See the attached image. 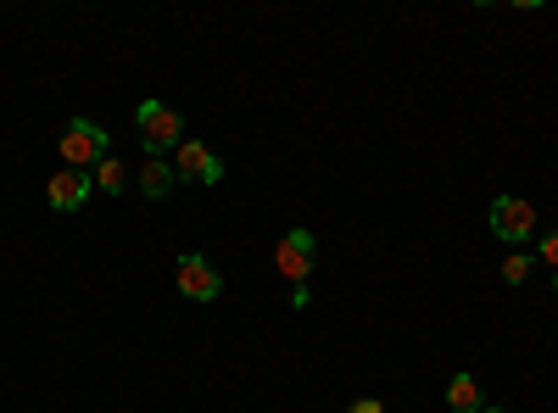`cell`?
<instances>
[{
  "mask_svg": "<svg viewBox=\"0 0 558 413\" xmlns=\"http://www.w3.org/2000/svg\"><path fill=\"white\" fill-rule=\"evenodd\" d=\"M486 413H508V408H486Z\"/></svg>",
  "mask_w": 558,
  "mask_h": 413,
  "instance_id": "14",
  "label": "cell"
},
{
  "mask_svg": "<svg viewBox=\"0 0 558 413\" xmlns=\"http://www.w3.org/2000/svg\"><path fill=\"white\" fill-rule=\"evenodd\" d=\"M89 191H96V179H89L84 168H62L51 185H45V202H51L57 212H78L89 202Z\"/></svg>",
  "mask_w": 558,
  "mask_h": 413,
  "instance_id": "7",
  "label": "cell"
},
{
  "mask_svg": "<svg viewBox=\"0 0 558 413\" xmlns=\"http://www.w3.org/2000/svg\"><path fill=\"white\" fill-rule=\"evenodd\" d=\"M536 257H542L547 268H558V229H547V235L536 241Z\"/></svg>",
  "mask_w": 558,
  "mask_h": 413,
  "instance_id": "12",
  "label": "cell"
},
{
  "mask_svg": "<svg viewBox=\"0 0 558 413\" xmlns=\"http://www.w3.org/2000/svg\"><path fill=\"white\" fill-rule=\"evenodd\" d=\"M486 218H492V235H497V241H514V246H520V241L536 235V207L520 202V196H497Z\"/></svg>",
  "mask_w": 558,
  "mask_h": 413,
  "instance_id": "4",
  "label": "cell"
},
{
  "mask_svg": "<svg viewBox=\"0 0 558 413\" xmlns=\"http://www.w3.org/2000/svg\"><path fill=\"white\" fill-rule=\"evenodd\" d=\"M313 263H318V241H313V229H291V235L274 246V268L286 274L291 286H307Z\"/></svg>",
  "mask_w": 558,
  "mask_h": 413,
  "instance_id": "3",
  "label": "cell"
},
{
  "mask_svg": "<svg viewBox=\"0 0 558 413\" xmlns=\"http://www.w3.org/2000/svg\"><path fill=\"white\" fill-rule=\"evenodd\" d=\"M134 129H140V146L146 151H179L184 146V118L168 101H140L134 107Z\"/></svg>",
  "mask_w": 558,
  "mask_h": 413,
  "instance_id": "1",
  "label": "cell"
},
{
  "mask_svg": "<svg viewBox=\"0 0 558 413\" xmlns=\"http://www.w3.org/2000/svg\"><path fill=\"white\" fill-rule=\"evenodd\" d=\"M96 185H101L107 196H118V191L129 185V168H123L118 157H101V162H96Z\"/></svg>",
  "mask_w": 558,
  "mask_h": 413,
  "instance_id": "10",
  "label": "cell"
},
{
  "mask_svg": "<svg viewBox=\"0 0 558 413\" xmlns=\"http://www.w3.org/2000/svg\"><path fill=\"white\" fill-rule=\"evenodd\" d=\"M173 162H162V157H146V168H140V191H146L151 202H162L168 191H173Z\"/></svg>",
  "mask_w": 558,
  "mask_h": 413,
  "instance_id": "9",
  "label": "cell"
},
{
  "mask_svg": "<svg viewBox=\"0 0 558 413\" xmlns=\"http://www.w3.org/2000/svg\"><path fill=\"white\" fill-rule=\"evenodd\" d=\"M347 413H386V408H380V402H375V397H357V402H352V408H347Z\"/></svg>",
  "mask_w": 558,
  "mask_h": 413,
  "instance_id": "13",
  "label": "cell"
},
{
  "mask_svg": "<svg viewBox=\"0 0 558 413\" xmlns=\"http://www.w3.org/2000/svg\"><path fill=\"white\" fill-rule=\"evenodd\" d=\"M173 280H179V291L191 296V302H213L218 291H223V280H218V268L202 257V252H184L179 263H173Z\"/></svg>",
  "mask_w": 558,
  "mask_h": 413,
  "instance_id": "5",
  "label": "cell"
},
{
  "mask_svg": "<svg viewBox=\"0 0 558 413\" xmlns=\"http://www.w3.org/2000/svg\"><path fill=\"white\" fill-rule=\"evenodd\" d=\"M531 268H536V263H531L525 252H514V257L502 263V280H508V286H525V280H531Z\"/></svg>",
  "mask_w": 558,
  "mask_h": 413,
  "instance_id": "11",
  "label": "cell"
},
{
  "mask_svg": "<svg viewBox=\"0 0 558 413\" xmlns=\"http://www.w3.org/2000/svg\"><path fill=\"white\" fill-rule=\"evenodd\" d=\"M447 408H452V413H486L481 380H475V375H452V380H447Z\"/></svg>",
  "mask_w": 558,
  "mask_h": 413,
  "instance_id": "8",
  "label": "cell"
},
{
  "mask_svg": "<svg viewBox=\"0 0 558 413\" xmlns=\"http://www.w3.org/2000/svg\"><path fill=\"white\" fill-rule=\"evenodd\" d=\"M62 168H96L101 157H112V146H107V129L101 123H89V118H73L68 129H62Z\"/></svg>",
  "mask_w": 558,
  "mask_h": 413,
  "instance_id": "2",
  "label": "cell"
},
{
  "mask_svg": "<svg viewBox=\"0 0 558 413\" xmlns=\"http://www.w3.org/2000/svg\"><path fill=\"white\" fill-rule=\"evenodd\" d=\"M173 173H179V179H196V185H218L223 162H218V151H207L202 141H184V146L173 151Z\"/></svg>",
  "mask_w": 558,
  "mask_h": 413,
  "instance_id": "6",
  "label": "cell"
}]
</instances>
